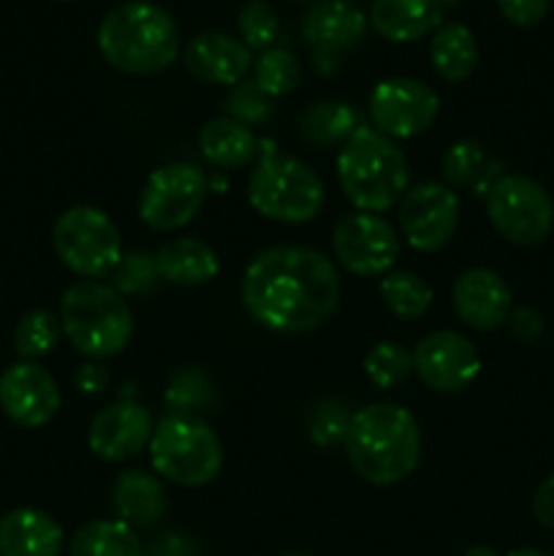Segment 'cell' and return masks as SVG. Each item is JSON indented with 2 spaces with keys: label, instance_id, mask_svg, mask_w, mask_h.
I'll return each instance as SVG.
<instances>
[{
  "label": "cell",
  "instance_id": "obj_1",
  "mask_svg": "<svg viewBox=\"0 0 554 556\" xmlns=\"http://www.w3.org/2000/svg\"><path fill=\"white\" fill-rule=\"evenodd\" d=\"M239 291L255 324L277 334H307L337 313L342 280L318 250L280 244L250 261Z\"/></svg>",
  "mask_w": 554,
  "mask_h": 556
},
{
  "label": "cell",
  "instance_id": "obj_2",
  "mask_svg": "<svg viewBox=\"0 0 554 556\" xmlns=\"http://www.w3.org/2000/svg\"><path fill=\"white\" fill-rule=\"evenodd\" d=\"M345 451L351 467L364 481L375 486H394L418 467L421 432L407 407L375 402L351 416Z\"/></svg>",
  "mask_w": 554,
  "mask_h": 556
},
{
  "label": "cell",
  "instance_id": "obj_3",
  "mask_svg": "<svg viewBox=\"0 0 554 556\" xmlns=\"http://www.w3.org/2000/svg\"><path fill=\"white\" fill-rule=\"evenodd\" d=\"M98 49L112 68L150 76L168 68L179 54V30L172 14L150 0H130L103 16Z\"/></svg>",
  "mask_w": 554,
  "mask_h": 556
},
{
  "label": "cell",
  "instance_id": "obj_4",
  "mask_svg": "<svg viewBox=\"0 0 554 556\" xmlns=\"http://www.w3.org/2000/svg\"><path fill=\"white\" fill-rule=\"evenodd\" d=\"M337 174L345 199L356 212H386L407 193V157L389 136L358 125L337 157Z\"/></svg>",
  "mask_w": 554,
  "mask_h": 556
},
{
  "label": "cell",
  "instance_id": "obj_5",
  "mask_svg": "<svg viewBox=\"0 0 554 556\" xmlns=\"http://www.w3.org/2000/svg\"><path fill=\"white\" fill-rule=\"evenodd\" d=\"M60 324L71 345L87 358H112L134 337V315L123 293L101 280H79L60 299Z\"/></svg>",
  "mask_w": 554,
  "mask_h": 556
},
{
  "label": "cell",
  "instance_id": "obj_6",
  "mask_svg": "<svg viewBox=\"0 0 554 556\" xmlns=\"http://www.w3.org/2000/svg\"><path fill=\"white\" fill-rule=\"evenodd\" d=\"M248 201L266 220L299 226L313 220L324 206V182L313 166L264 139L255 172L250 174Z\"/></svg>",
  "mask_w": 554,
  "mask_h": 556
},
{
  "label": "cell",
  "instance_id": "obj_7",
  "mask_svg": "<svg viewBox=\"0 0 554 556\" xmlns=\"http://www.w3.org/2000/svg\"><path fill=\"white\" fill-rule=\"evenodd\" d=\"M150 459L158 476L177 486H206L223 470V445L199 416H168L152 429Z\"/></svg>",
  "mask_w": 554,
  "mask_h": 556
},
{
  "label": "cell",
  "instance_id": "obj_8",
  "mask_svg": "<svg viewBox=\"0 0 554 556\" xmlns=\"http://www.w3.org/2000/svg\"><path fill=\"white\" fill-rule=\"evenodd\" d=\"M58 258L85 280H101L123 258V239L112 217L96 206H71L52 228Z\"/></svg>",
  "mask_w": 554,
  "mask_h": 556
},
{
  "label": "cell",
  "instance_id": "obj_9",
  "mask_svg": "<svg viewBox=\"0 0 554 556\" xmlns=\"http://www.w3.org/2000/svg\"><path fill=\"white\" fill-rule=\"evenodd\" d=\"M487 215L494 231L519 248L541 244L554 226V204L549 193L543 185L521 174H505L489 188Z\"/></svg>",
  "mask_w": 554,
  "mask_h": 556
},
{
  "label": "cell",
  "instance_id": "obj_10",
  "mask_svg": "<svg viewBox=\"0 0 554 556\" xmlns=\"http://www.w3.org/2000/svg\"><path fill=\"white\" fill-rule=\"evenodd\" d=\"M204 172L190 163H168L155 168L139 199V217L152 231H179L188 226L206 201Z\"/></svg>",
  "mask_w": 554,
  "mask_h": 556
},
{
  "label": "cell",
  "instance_id": "obj_11",
  "mask_svg": "<svg viewBox=\"0 0 554 556\" xmlns=\"http://www.w3.org/2000/svg\"><path fill=\"white\" fill-rule=\"evenodd\" d=\"M375 130L394 139H413L432 128L440 112L438 92L418 79L394 76L375 85L367 103Z\"/></svg>",
  "mask_w": 554,
  "mask_h": 556
},
{
  "label": "cell",
  "instance_id": "obj_12",
  "mask_svg": "<svg viewBox=\"0 0 554 556\" xmlns=\"http://www.w3.org/2000/svg\"><path fill=\"white\" fill-rule=\"evenodd\" d=\"M402 237L418 253H438L459 226V199L443 182H421L407 188L400 204Z\"/></svg>",
  "mask_w": 554,
  "mask_h": 556
},
{
  "label": "cell",
  "instance_id": "obj_13",
  "mask_svg": "<svg viewBox=\"0 0 554 556\" xmlns=\"http://www.w3.org/2000/svg\"><path fill=\"white\" fill-rule=\"evenodd\" d=\"M331 244L340 264L358 277L386 275L400 258V237L373 212H353L337 220Z\"/></svg>",
  "mask_w": 554,
  "mask_h": 556
},
{
  "label": "cell",
  "instance_id": "obj_14",
  "mask_svg": "<svg viewBox=\"0 0 554 556\" xmlns=\"http://www.w3.org/2000/svg\"><path fill=\"white\" fill-rule=\"evenodd\" d=\"M367 33V16L356 0H313L302 16V36L313 47L315 68L331 74L342 52Z\"/></svg>",
  "mask_w": 554,
  "mask_h": 556
},
{
  "label": "cell",
  "instance_id": "obj_15",
  "mask_svg": "<svg viewBox=\"0 0 554 556\" xmlns=\"http://www.w3.org/2000/svg\"><path fill=\"white\" fill-rule=\"evenodd\" d=\"M413 369L435 391H462L481 372V353L459 331H432L413 351Z\"/></svg>",
  "mask_w": 554,
  "mask_h": 556
},
{
  "label": "cell",
  "instance_id": "obj_16",
  "mask_svg": "<svg viewBox=\"0 0 554 556\" xmlns=\"http://www.w3.org/2000/svg\"><path fill=\"white\" fill-rule=\"evenodd\" d=\"M60 402L58 383L38 364H11L0 375V410L20 427H47L58 416Z\"/></svg>",
  "mask_w": 554,
  "mask_h": 556
},
{
  "label": "cell",
  "instance_id": "obj_17",
  "mask_svg": "<svg viewBox=\"0 0 554 556\" xmlns=\"http://www.w3.org/2000/svg\"><path fill=\"white\" fill-rule=\"evenodd\" d=\"M451 302L462 324L476 331H494L508 324L514 313V293L508 282L492 269H467L456 277L451 288Z\"/></svg>",
  "mask_w": 554,
  "mask_h": 556
},
{
  "label": "cell",
  "instance_id": "obj_18",
  "mask_svg": "<svg viewBox=\"0 0 554 556\" xmlns=\"http://www.w3.org/2000/svg\"><path fill=\"white\" fill-rule=\"evenodd\" d=\"M152 418L136 402H114L103 407L90 424L87 443L103 462H125L150 445Z\"/></svg>",
  "mask_w": 554,
  "mask_h": 556
},
{
  "label": "cell",
  "instance_id": "obj_19",
  "mask_svg": "<svg viewBox=\"0 0 554 556\" xmlns=\"http://www.w3.org/2000/svg\"><path fill=\"white\" fill-rule=\"evenodd\" d=\"M182 63L193 79L204 85L234 87L253 65V52L228 33H199L182 49Z\"/></svg>",
  "mask_w": 554,
  "mask_h": 556
},
{
  "label": "cell",
  "instance_id": "obj_20",
  "mask_svg": "<svg viewBox=\"0 0 554 556\" xmlns=\"http://www.w3.org/2000/svg\"><path fill=\"white\" fill-rule=\"evenodd\" d=\"M367 20L386 41L411 43L443 25V3L440 0H373Z\"/></svg>",
  "mask_w": 554,
  "mask_h": 556
},
{
  "label": "cell",
  "instance_id": "obj_21",
  "mask_svg": "<svg viewBox=\"0 0 554 556\" xmlns=\"http://www.w3.org/2000/svg\"><path fill=\"white\" fill-rule=\"evenodd\" d=\"M63 527L38 508H16L0 519V556H60Z\"/></svg>",
  "mask_w": 554,
  "mask_h": 556
},
{
  "label": "cell",
  "instance_id": "obj_22",
  "mask_svg": "<svg viewBox=\"0 0 554 556\" xmlns=\"http://www.w3.org/2000/svg\"><path fill=\"white\" fill-rule=\"evenodd\" d=\"M155 264L158 271H161V280L182 288L206 286L221 271V261H217L215 250L201 242V239L190 237L168 239L155 253Z\"/></svg>",
  "mask_w": 554,
  "mask_h": 556
},
{
  "label": "cell",
  "instance_id": "obj_23",
  "mask_svg": "<svg viewBox=\"0 0 554 556\" xmlns=\"http://www.w3.org/2000/svg\"><path fill=\"white\" fill-rule=\"evenodd\" d=\"M112 508L123 525L150 527L166 514V489L158 478L147 476V472L128 470L114 481Z\"/></svg>",
  "mask_w": 554,
  "mask_h": 556
},
{
  "label": "cell",
  "instance_id": "obj_24",
  "mask_svg": "<svg viewBox=\"0 0 554 556\" xmlns=\"http://www.w3.org/2000/svg\"><path fill=\"white\" fill-rule=\"evenodd\" d=\"M199 150L212 166L244 168L259 161L261 139H255L248 125L231 117H215L199 130Z\"/></svg>",
  "mask_w": 554,
  "mask_h": 556
},
{
  "label": "cell",
  "instance_id": "obj_25",
  "mask_svg": "<svg viewBox=\"0 0 554 556\" xmlns=\"http://www.w3.org/2000/svg\"><path fill=\"white\" fill-rule=\"evenodd\" d=\"M429 60L445 81H465L478 65V47L470 27L462 22H443L429 41Z\"/></svg>",
  "mask_w": 554,
  "mask_h": 556
},
{
  "label": "cell",
  "instance_id": "obj_26",
  "mask_svg": "<svg viewBox=\"0 0 554 556\" xmlns=\"http://www.w3.org/2000/svg\"><path fill=\"white\" fill-rule=\"evenodd\" d=\"M358 112L351 103L320 101L310 103L297 123V134L310 147H337L348 141L358 128Z\"/></svg>",
  "mask_w": 554,
  "mask_h": 556
},
{
  "label": "cell",
  "instance_id": "obj_27",
  "mask_svg": "<svg viewBox=\"0 0 554 556\" xmlns=\"http://www.w3.org/2000/svg\"><path fill=\"white\" fill-rule=\"evenodd\" d=\"M71 556H144L139 535L134 527L123 525L119 519H96L87 521L76 530L68 548Z\"/></svg>",
  "mask_w": 554,
  "mask_h": 556
},
{
  "label": "cell",
  "instance_id": "obj_28",
  "mask_svg": "<svg viewBox=\"0 0 554 556\" xmlns=\"http://www.w3.org/2000/svg\"><path fill=\"white\" fill-rule=\"evenodd\" d=\"M380 299L396 318L416 320L432 304V288L416 271H391L380 280Z\"/></svg>",
  "mask_w": 554,
  "mask_h": 556
},
{
  "label": "cell",
  "instance_id": "obj_29",
  "mask_svg": "<svg viewBox=\"0 0 554 556\" xmlns=\"http://www.w3.org/2000/svg\"><path fill=\"white\" fill-rule=\"evenodd\" d=\"M60 334H63V324H60L58 315L49 313V309H30L16 324L14 348L25 362H33V358L52 353L60 342Z\"/></svg>",
  "mask_w": 554,
  "mask_h": 556
},
{
  "label": "cell",
  "instance_id": "obj_30",
  "mask_svg": "<svg viewBox=\"0 0 554 556\" xmlns=\"http://www.w3.org/2000/svg\"><path fill=\"white\" fill-rule=\"evenodd\" d=\"M255 85L264 96L280 98L288 96L299 87L302 81V65H299L297 54L291 49L272 47L266 52H261V58L255 60Z\"/></svg>",
  "mask_w": 554,
  "mask_h": 556
},
{
  "label": "cell",
  "instance_id": "obj_31",
  "mask_svg": "<svg viewBox=\"0 0 554 556\" xmlns=\"http://www.w3.org/2000/svg\"><path fill=\"white\" fill-rule=\"evenodd\" d=\"M364 372L378 389H400L413 372V353L400 342H378L364 356Z\"/></svg>",
  "mask_w": 554,
  "mask_h": 556
},
{
  "label": "cell",
  "instance_id": "obj_32",
  "mask_svg": "<svg viewBox=\"0 0 554 556\" xmlns=\"http://www.w3.org/2000/svg\"><path fill=\"white\" fill-rule=\"evenodd\" d=\"M215 400L210 378L201 369H179L166 389V405L177 410V416H193L196 410H204Z\"/></svg>",
  "mask_w": 554,
  "mask_h": 556
},
{
  "label": "cell",
  "instance_id": "obj_33",
  "mask_svg": "<svg viewBox=\"0 0 554 556\" xmlns=\"http://www.w3.org/2000/svg\"><path fill=\"white\" fill-rule=\"evenodd\" d=\"M237 30L250 52H253V49H264L266 52V49H272V43H275L280 25H277L275 9H272L266 0H250V3H244V9L239 11Z\"/></svg>",
  "mask_w": 554,
  "mask_h": 556
},
{
  "label": "cell",
  "instance_id": "obj_34",
  "mask_svg": "<svg viewBox=\"0 0 554 556\" xmlns=\"http://www.w3.org/2000/svg\"><path fill=\"white\" fill-rule=\"evenodd\" d=\"M348 427H351V413L337 400H320L310 413V440L320 448H331V445L342 443Z\"/></svg>",
  "mask_w": 554,
  "mask_h": 556
},
{
  "label": "cell",
  "instance_id": "obj_35",
  "mask_svg": "<svg viewBox=\"0 0 554 556\" xmlns=\"http://www.w3.org/2000/svg\"><path fill=\"white\" fill-rule=\"evenodd\" d=\"M114 291L117 293H144L161 282V271H158L155 255L150 253H128L119 258L114 266Z\"/></svg>",
  "mask_w": 554,
  "mask_h": 556
},
{
  "label": "cell",
  "instance_id": "obj_36",
  "mask_svg": "<svg viewBox=\"0 0 554 556\" xmlns=\"http://www.w3.org/2000/svg\"><path fill=\"white\" fill-rule=\"evenodd\" d=\"M483 147L473 139L456 141L454 147H449V152L443 155V177L449 185H470L476 182L478 174L483 172Z\"/></svg>",
  "mask_w": 554,
  "mask_h": 556
},
{
  "label": "cell",
  "instance_id": "obj_37",
  "mask_svg": "<svg viewBox=\"0 0 554 556\" xmlns=\"http://www.w3.org/2000/svg\"><path fill=\"white\" fill-rule=\"evenodd\" d=\"M226 112L228 117L250 128V125H259L269 117L272 98L264 96L255 81L242 79L239 85H234L231 92L226 96Z\"/></svg>",
  "mask_w": 554,
  "mask_h": 556
},
{
  "label": "cell",
  "instance_id": "obj_38",
  "mask_svg": "<svg viewBox=\"0 0 554 556\" xmlns=\"http://www.w3.org/2000/svg\"><path fill=\"white\" fill-rule=\"evenodd\" d=\"M498 9L511 25L536 27L549 14V0H498Z\"/></svg>",
  "mask_w": 554,
  "mask_h": 556
},
{
  "label": "cell",
  "instance_id": "obj_39",
  "mask_svg": "<svg viewBox=\"0 0 554 556\" xmlns=\"http://www.w3.org/2000/svg\"><path fill=\"white\" fill-rule=\"evenodd\" d=\"M532 514H536L538 525L554 530V476H549L532 494Z\"/></svg>",
  "mask_w": 554,
  "mask_h": 556
},
{
  "label": "cell",
  "instance_id": "obj_40",
  "mask_svg": "<svg viewBox=\"0 0 554 556\" xmlns=\"http://www.w3.org/2000/svg\"><path fill=\"white\" fill-rule=\"evenodd\" d=\"M144 556H196V548L188 538L166 532V535L155 538L150 548H144Z\"/></svg>",
  "mask_w": 554,
  "mask_h": 556
},
{
  "label": "cell",
  "instance_id": "obj_41",
  "mask_svg": "<svg viewBox=\"0 0 554 556\" xmlns=\"http://www.w3.org/2000/svg\"><path fill=\"white\" fill-rule=\"evenodd\" d=\"M508 324H511V331H514L519 340H527V342L536 340V337L543 331L541 315H538L536 309H527V307H516L514 313H511Z\"/></svg>",
  "mask_w": 554,
  "mask_h": 556
},
{
  "label": "cell",
  "instance_id": "obj_42",
  "mask_svg": "<svg viewBox=\"0 0 554 556\" xmlns=\"http://www.w3.org/2000/svg\"><path fill=\"white\" fill-rule=\"evenodd\" d=\"M74 383L81 394H98V391L106 389L109 383V375L101 364H85V367L76 369L74 375Z\"/></svg>",
  "mask_w": 554,
  "mask_h": 556
},
{
  "label": "cell",
  "instance_id": "obj_43",
  "mask_svg": "<svg viewBox=\"0 0 554 556\" xmlns=\"http://www.w3.org/2000/svg\"><path fill=\"white\" fill-rule=\"evenodd\" d=\"M465 556H500V554L494 552L492 546H470L465 552Z\"/></svg>",
  "mask_w": 554,
  "mask_h": 556
},
{
  "label": "cell",
  "instance_id": "obj_44",
  "mask_svg": "<svg viewBox=\"0 0 554 556\" xmlns=\"http://www.w3.org/2000/svg\"><path fill=\"white\" fill-rule=\"evenodd\" d=\"M508 556H549V554L538 552V548H516V552H511Z\"/></svg>",
  "mask_w": 554,
  "mask_h": 556
},
{
  "label": "cell",
  "instance_id": "obj_45",
  "mask_svg": "<svg viewBox=\"0 0 554 556\" xmlns=\"http://www.w3.org/2000/svg\"><path fill=\"white\" fill-rule=\"evenodd\" d=\"M282 556H307V554H299V552H291V554H282Z\"/></svg>",
  "mask_w": 554,
  "mask_h": 556
}]
</instances>
